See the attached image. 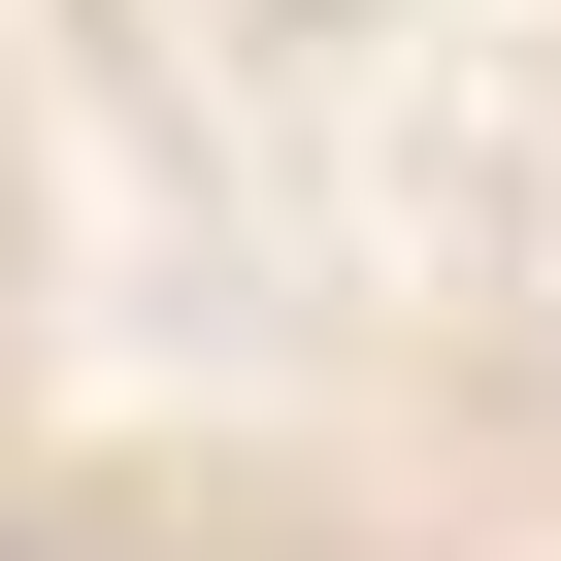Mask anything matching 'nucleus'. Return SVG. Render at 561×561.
Here are the masks:
<instances>
[]
</instances>
